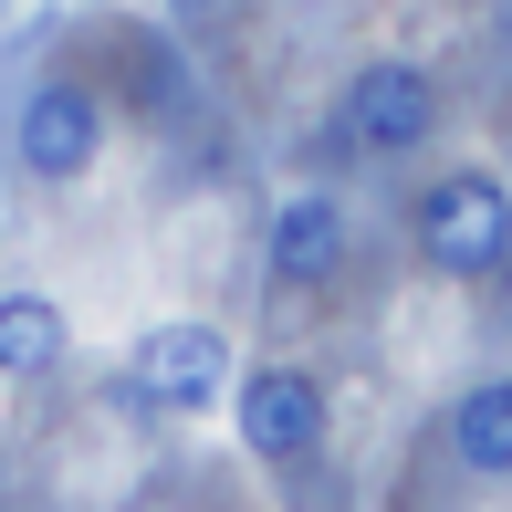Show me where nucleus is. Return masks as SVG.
Wrapping results in <instances>:
<instances>
[{"mask_svg": "<svg viewBox=\"0 0 512 512\" xmlns=\"http://www.w3.org/2000/svg\"><path fill=\"white\" fill-rule=\"evenodd\" d=\"M418 251L450 283H481V272L512 262V189L492 168H450L429 199H418Z\"/></svg>", "mask_w": 512, "mask_h": 512, "instance_id": "f257e3e1", "label": "nucleus"}, {"mask_svg": "<svg viewBox=\"0 0 512 512\" xmlns=\"http://www.w3.org/2000/svg\"><path fill=\"white\" fill-rule=\"evenodd\" d=\"M335 126H345V147H366V157H408L418 136L439 126V84L418 74V63H356Z\"/></svg>", "mask_w": 512, "mask_h": 512, "instance_id": "f03ea898", "label": "nucleus"}, {"mask_svg": "<svg viewBox=\"0 0 512 512\" xmlns=\"http://www.w3.org/2000/svg\"><path fill=\"white\" fill-rule=\"evenodd\" d=\"M230 418H241L251 460H304L324 439V387L304 366H251V377H230Z\"/></svg>", "mask_w": 512, "mask_h": 512, "instance_id": "7ed1b4c3", "label": "nucleus"}, {"mask_svg": "<svg viewBox=\"0 0 512 512\" xmlns=\"http://www.w3.org/2000/svg\"><path fill=\"white\" fill-rule=\"evenodd\" d=\"M95 147H105V105L84 95V84H32L11 115V157L32 178H84L95 168Z\"/></svg>", "mask_w": 512, "mask_h": 512, "instance_id": "20e7f679", "label": "nucleus"}, {"mask_svg": "<svg viewBox=\"0 0 512 512\" xmlns=\"http://www.w3.org/2000/svg\"><path fill=\"white\" fill-rule=\"evenodd\" d=\"M136 377H147V398H168V408H209L230 387V345L209 335V324H157V335L136 345Z\"/></svg>", "mask_w": 512, "mask_h": 512, "instance_id": "39448f33", "label": "nucleus"}, {"mask_svg": "<svg viewBox=\"0 0 512 512\" xmlns=\"http://www.w3.org/2000/svg\"><path fill=\"white\" fill-rule=\"evenodd\" d=\"M272 283H335L345 272V209L335 199H283L272 209V241H262Z\"/></svg>", "mask_w": 512, "mask_h": 512, "instance_id": "423d86ee", "label": "nucleus"}, {"mask_svg": "<svg viewBox=\"0 0 512 512\" xmlns=\"http://www.w3.org/2000/svg\"><path fill=\"white\" fill-rule=\"evenodd\" d=\"M450 450H460V471H512V377H481L450 408Z\"/></svg>", "mask_w": 512, "mask_h": 512, "instance_id": "0eeeda50", "label": "nucleus"}, {"mask_svg": "<svg viewBox=\"0 0 512 512\" xmlns=\"http://www.w3.org/2000/svg\"><path fill=\"white\" fill-rule=\"evenodd\" d=\"M63 366V314L42 293H0V377H53Z\"/></svg>", "mask_w": 512, "mask_h": 512, "instance_id": "6e6552de", "label": "nucleus"}, {"mask_svg": "<svg viewBox=\"0 0 512 512\" xmlns=\"http://www.w3.org/2000/svg\"><path fill=\"white\" fill-rule=\"evenodd\" d=\"M178 11H189V21H209V11H230V0H178Z\"/></svg>", "mask_w": 512, "mask_h": 512, "instance_id": "1a4fd4ad", "label": "nucleus"}]
</instances>
